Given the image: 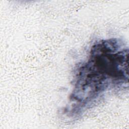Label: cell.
<instances>
[{
	"instance_id": "cell-1",
	"label": "cell",
	"mask_w": 129,
	"mask_h": 129,
	"mask_svg": "<svg viewBox=\"0 0 129 129\" xmlns=\"http://www.w3.org/2000/svg\"><path fill=\"white\" fill-rule=\"evenodd\" d=\"M116 40H105L92 48L88 61L80 67L72 97L87 104L111 84L128 78L127 49Z\"/></svg>"
}]
</instances>
